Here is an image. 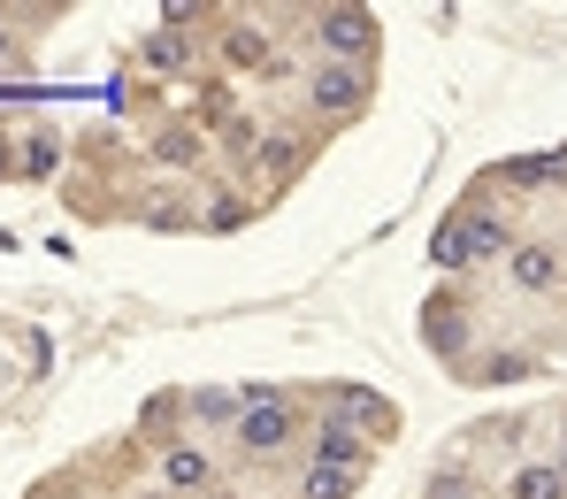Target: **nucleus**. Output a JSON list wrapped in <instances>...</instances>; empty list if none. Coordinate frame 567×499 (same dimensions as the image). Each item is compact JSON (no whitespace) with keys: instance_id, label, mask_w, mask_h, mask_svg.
Segmentation results:
<instances>
[{"instance_id":"obj_11","label":"nucleus","mask_w":567,"mask_h":499,"mask_svg":"<svg viewBox=\"0 0 567 499\" xmlns=\"http://www.w3.org/2000/svg\"><path fill=\"white\" fill-rule=\"evenodd\" d=\"M146 62H154V70H185V62H192L185 31H154V39H146Z\"/></svg>"},{"instance_id":"obj_15","label":"nucleus","mask_w":567,"mask_h":499,"mask_svg":"<svg viewBox=\"0 0 567 499\" xmlns=\"http://www.w3.org/2000/svg\"><path fill=\"white\" fill-rule=\"evenodd\" d=\"M430 346H437V354H461V315H437V307H430Z\"/></svg>"},{"instance_id":"obj_6","label":"nucleus","mask_w":567,"mask_h":499,"mask_svg":"<svg viewBox=\"0 0 567 499\" xmlns=\"http://www.w3.org/2000/svg\"><path fill=\"white\" fill-rule=\"evenodd\" d=\"M498 177H506V185H553V177H567V146L560 154H522V162H506Z\"/></svg>"},{"instance_id":"obj_10","label":"nucleus","mask_w":567,"mask_h":499,"mask_svg":"<svg viewBox=\"0 0 567 499\" xmlns=\"http://www.w3.org/2000/svg\"><path fill=\"white\" fill-rule=\"evenodd\" d=\"M491 254H506V223L498 215H468V262H491Z\"/></svg>"},{"instance_id":"obj_13","label":"nucleus","mask_w":567,"mask_h":499,"mask_svg":"<svg viewBox=\"0 0 567 499\" xmlns=\"http://www.w3.org/2000/svg\"><path fill=\"white\" fill-rule=\"evenodd\" d=\"M346 492H353L346 469H307V485H299V499H346Z\"/></svg>"},{"instance_id":"obj_3","label":"nucleus","mask_w":567,"mask_h":499,"mask_svg":"<svg viewBox=\"0 0 567 499\" xmlns=\"http://www.w3.org/2000/svg\"><path fill=\"white\" fill-rule=\"evenodd\" d=\"M315 108H330V115H353L361 100H369V70L361 62H330V70H315Z\"/></svg>"},{"instance_id":"obj_16","label":"nucleus","mask_w":567,"mask_h":499,"mask_svg":"<svg viewBox=\"0 0 567 499\" xmlns=\"http://www.w3.org/2000/svg\"><path fill=\"white\" fill-rule=\"evenodd\" d=\"M54 154H62V146H54V131H39V139L23 146V170H54Z\"/></svg>"},{"instance_id":"obj_18","label":"nucleus","mask_w":567,"mask_h":499,"mask_svg":"<svg viewBox=\"0 0 567 499\" xmlns=\"http://www.w3.org/2000/svg\"><path fill=\"white\" fill-rule=\"evenodd\" d=\"M430 499H468V485H461V477H437V485H430Z\"/></svg>"},{"instance_id":"obj_8","label":"nucleus","mask_w":567,"mask_h":499,"mask_svg":"<svg viewBox=\"0 0 567 499\" xmlns=\"http://www.w3.org/2000/svg\"><path fill=\"white\" fill-rule=\"evenodd\" d=\"M506 499H567V469H545V461H537V469L514 477V492H506Z\"/></svg>"},{"instance_id":"obj_5","label":"nucleus","mask_w":567,"mask_h":499,"mask_svg":"<svg viewBox=\"0 0 567 499\" xmlns=\"http://www.w3.org/2000/svg\"><path fill=\"white\" fill-rule=\"evenodd\" d=\"M315 461L322 469H346V477H361V461H369V446H361V430H322V446H315Z\"/></svg>"},{"instance_id":"obj_9","label":"nucleus","mask_w":567,"mask_h":499,"mask_svg":"<svg viewBox=\"0 0 567 499\" xmlns=\"http://www.w3.org/2000/svg\"><path fill=\"white\" fill-rule=\"evenodd\" d=\"M330 422H338V430H369V422H383V399H369V393H338Z\"/></svg>"},{"instance_id":"obj_12","label":"nucleus","mask_w":567,"mask_h":499,"mask_svg":"<svg viewBox=\"0 0 567 499\" xmlns=\"http://www.w3.org/2000/svg\"><path fill=\"white\" fill-rule=\"evenodd\" d=\"M169 485H185V492L207 485V454H199V446H177V454H169Z\"/></svg>"},{"instance_id":"obj_7","label":"nucleus","mask_w":567,"mask_h":499,"mask_svg":"<svg viewBox=\"0 0 567 499\" xmlns=\"http://www.w3.org/2000/svg\"><path fill=\"white\" fill-rule=\"evenodd\" d=\"M430 262L437 269H468V215H445V231L430 238Z\"/></svg>"},{"instance_id":"obj_14","label":"nucleus","mask_w":567,"mask_h":499,"mask_svg":"<svg viewBox=\"0 0 567 499\" xmlns=\"http://www.w3.org/2000/svg\"><path fill=\"white\" fill-rule=\"evenodd\" d=\"M261 54H269V39H261V31H230V62H238V70H254Z\"/></svg>"},{"instance_id":"obj_19","label":"nucleus","mask_w":567,"mask_h":499,"mask_svg":"<svg viewBox=\"0 0 567 499\" xmlns=\"http://www.w3.org/2000/svg\"><path fill=\"white\" fill-rule=\"evenodd\" d=\"M0 177H8V146H0Z\"/></svg>"},{"instance_id":"obj_4","label":"nucleus","mask_w":567,"mask_h":499,"mask_svg":"<svg viewBox=\"0 0 567 499\" xmlns=\"http://www.w3.org/2000/svg\"><path fill=\"white\" fill-rule=\"evenodd\" d=\"M560 277H567V262L553 246H514V285L522 293H560Z\"/></svg>"},{"instance_id":"obj_17","label":"nucleus","mask_w":567,"mask_h":499,"mask_svg":"<svg viewBox=\"0 0 567 499\" xmlns=\"http://www.w3.org/2000/svg\"><path fill=\"white\" fill-rule=\"evenodd\" d=\"M192 154H199V139H185V131H169V139H162V162H192Z\"/></svg>"},{"instance_id":"obj_20","label":"nucleus","mask_w":567,"mask_h":499,"mask_svg":"<svg viewBox=\"0 0 567 499\" xmlns=\"http://www.w3.org/2000/svg\"><path fill=\"white\" fill-rule=\"evenodd\" d=\"M0 54H8V31H0Z\"/></svg>"},{"instance_id":"obj_1","label":"nucleus","mask_w":567,"mask_h":499,"mask_svg":"<svg viewBox=\"0 0 567 499\" xmlns=\"http://www.w3.org/2000/svg\"><path fill=\"white\" fill-rule=\"evenodd\" d=\"M291 438V407H284L269 385H246V415H238V446L246 454H277Z\"/></svg>"},{"instance_id":"obj_2","label":"nucleus","mask_w":567,"mask_h":499,"mask_svg":"<svg viewBox=\"0 0 567 499\" xmlns=\"http://www.w3.org/2000/svg\"><path fill=\"white\" fill-rule=\"evenodd\" d=\"M322 47H330L338 62H361V54L377 47V16H369V8H330V16H322Z\"/></svg>"}]
</instances>
